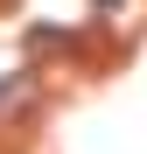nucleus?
<instances>
[{
    "label": "nucleus",
    "mask_w": 147,
    "mask_h": 154,
    "mask_svg": "<svg viewBox=\"0 0 147 154\" xmlns=\"http://www.w3.org/2000/svg\"><path fill=\"white\" fill-rule=\"evenodd\" d=\"M105 7H112V0H105Z\"/></svg>",
    "instance_id": "nucleus-1"
}]
</instances>
